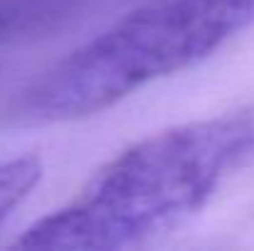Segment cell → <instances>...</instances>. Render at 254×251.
<instances>
[{"label":"cell","instance_id":"1","mask_svg":"<svg viewBox=\"0 0 254 251\" xmlns=\"http://www.w3.org/2000/svg\"><path fill=\"white\" fill-rule=\"evenodd\" d=\"M254 163V103L178 123L128 146L62 209L37 219L15 249L114 251L173 232Z\"/></svg>","mask_w":254,"mask_h":251},{"label":"cell","instance_id":"2","mask_svg":"<svg viewBox=\"0 0 254 251\" xmlns=\"http://www.w3.org/2000/svg\"><path fill=\"white\" fill-rule=\"evenodd\" d=\"M254 25V0H146L64 59L22 101L35 123L79 121L183 72Z\"/></svg>","mask_w":254,"mask_h":251},{"label":"cell","instance_id":"3","mask_svg":"<svg viewBox=\"0 0 254 251\" xmlns=\"http://www.w3.org/2000/svg\"><path fill=\"white\" fill-rule=\"evenodd\" d=\"M42 180V160L37 155H17L0 160V224L27 200Z\"/></svg>","mask_w":254,"mask_h":251}]
</instances>
